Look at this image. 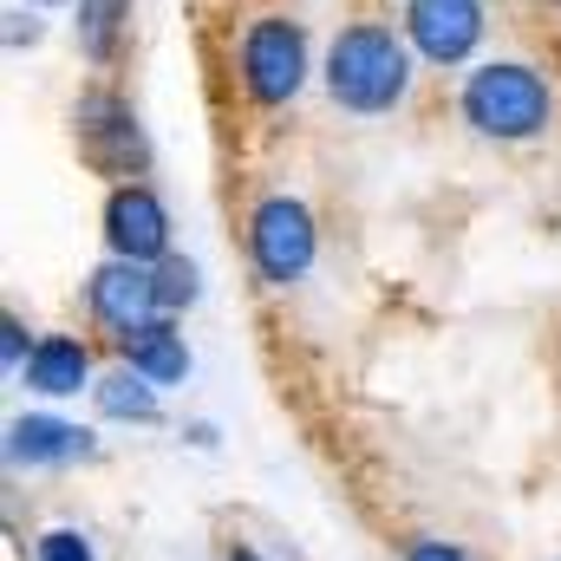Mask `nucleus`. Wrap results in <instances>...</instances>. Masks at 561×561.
Listing matches in <instances>:
<instances>
[{"mask_svg": "<svg viewBox=\"0 0 561 561\" xmlns=\"http://www.w3.org/2000/svg\"><path fill=\"white\" fill-rule=\"evenodd\" d=\"M125 20H131V0H79V53L92 66H112L118 39H125Z\"/></svg>", "mask_w": 561, "mask_h": 561, "instance_id": "obj_13", "label": "nucleus"}, {"mask_svg": "<svg viewBox=\"0 0 561 561\" xmlns=\"http://www.w3.org/2000/svg\"><path fill=\"white\" fill-rule=\"evenodd\" d=\"M196 294H203V275H196L190 255H163V262H157V300H163L170 320H183V313L196 307Z\"/></svg>", "mask_w": 561, "mask_h": 561, "instance_id": "obj_14", "label": "nucleus"}, {"mask_svg": "<svg viewBox=\"0 0 561 561\" xmlns=\"http://www.w3.org/2000/svg\"><path fill=\"white\" fill-rule=\"evenodd\" d=\"M99 236H105V255L144 262V268L176 255L170 249V209H163V196L150 183H112V196L99 209Z\"/></svg>", "mask_w": 561, "mask_h": 561, "instance_id": "obj_7", "label": "nucleus"}, {"mask_svg": "<svg viewBox=\"0 0 561 561\" xmlns=\"http://www.w3.org/2000/svg\"><path fill=\"white\" fill-rule=\"evenodd\" d=\"M26 7H66V0H26Z\"/></svg>", "mask_w": 561, "mask_h": 561, "instance_id": "obj_21", "label": "nucleus"}, {"mask_svg": "<svg viewBox=\"0 0 561 561\" xmlns=\"http://www.w3.org/2000/svg\"><path fill=\"white\" fill-rule=\"evenodd\" d=\"M183 437H190V444H196V450H216V424H190V431H183Z\"/></svg>", "mask_w": 561, "mask_h": 561, "instance_id": "obj_19", "label": "nucleus"}, {"mask_svg": "<svg viewBox=\"0 0 561 561\" xmlns=\"http://www.w3.org/2000/svg\"><path fill=\"white\" fill-rule=\"evenodd\" d=\"M20 39L33 46V39H39V20H26V13H13V26H7V46H20Z\"/></svg>", "mask_w": 561, "mask_h": 561, "instance_id": "obj_18", "label": "nucleus"}, {"mask_svg": "<svg viewBox=\"0 0 561 561\" xmlns=\"http://www.w3.org/2000/svg\"><path fill=\"white\" fill-rule=\"evenodd\" d=\"M26 392H39V399H79V392H92L99 386V366H92V346L85 340H72V333H39V346H33V359H26Z\"/></svg>", "mask_w": 561, "mask_h": 561, "instance_id": "obj_10", "label": "nucleus"}, {"mask_svg": "<svg viewBox=\"0 0 561 561\" xmlns=\"http://www.w3.org/2000/svg\"><path fill=\"white\" fill-rule=\"evenodd\" d=\"M222 561H262V556H255L249 542H229V556H222Z\"/></svg>", "mask_w": 561, "mask_h": 561, "instance_id": "obj_20", "label": "nucleus"}, {"mask_svg": "<svg viewBox=\"0 0 561 561\" xmlns=\"http://www.w3.org/2000/svg\"><path fill=\"white\" fill-rule=\"evenodd\" d=\"M242 242H249V268L262 275V287H294V280H307L313 255H320V222L300 196L280 190V196H262L249 209Z\"/></svg>", "mask_w": 561, "mask_h": 561, "instance_id": "obj_4", "label": "nucleus"}, {"mask_svg": "<svg viewBox=\"0 0 561 561\" xmlns=\"http://www.w3.org/2000/svg\"><path fill=\"white\" fill-rule=\"evenodd\" d=\"M118 359L144 373L150 386H183L190 379V340H183V320L157 313L150 327H138L131 340H118Z\"/></svg>", "mask_w": 561, "mask_h": 561, "instance_id": "obj_11", "label": "nucleus"}, {"mask_svg": "<svg viewBox=\"0 0 561 561\" xmlns=\"http://www.w3.org/2000/svg\"><path fill=\"white\" fill-rule=\"evenodd\" d=\"M33 561H99V549L85 529H46L33 536Z\"/></svg>", "mask_w": 561, "mask_h": 561, "instance_id": "obj_15", "label": "nucleus"}, {"mask_svg": "<svg viewBox=\"0 0 561 561\" xmlns=\"http://www.w3.org/2000/svg\"><path fill=\"white\" fill-rule=\"evenodd\" d=\"M399 561H470V549H457V542H444V536H412Z\"/></svg>", "mask_w": 561, "mask_h": 561, "instance_id": "obj_17", "label": "nucleus"}, {"mask_svg": "<svg viewBox=\"0 0 561 561\" xmlns=\"http://www.w3.org/2000/svg\"><path fill=\"white\" fill-rule=\"evenodd\" d=\"M85 313H92V327H99L112 346L131 340L138 327H150V320L163 313V300H157V268L105 255V262L92 268V280H85Z\"/></svg>", "mask_w": 561, "mask_h": 561, "instance_id": "obj_8", "label": "nucleus"}, {"mask_svg": "<svg viewBox=\"0 0 561 561\" xmlns=\"http://www.w3.org/2000/svg\"><path fill=\"white\" fill-rule=\"evenodd\" d=\"M85 457H99L85 424L53 419V412H26V419L7 424V463L13 470H59V463H85Z\"/></svg>", "mask_w": 561, "mask_h": 561, "instance_id": "obj_9", "label": "nucleus"}, {"mask_svg": "<svg viewBox=\"0 0 561 561\" xmlns=\"http://www.w3.org/2000/svg\"><path fill=\"white\" fill-rule=\"evenodd\" d=\"M33 346H39V340L26 333V320H20V313H7V320H0V366H7V373H26Z\"/></svg>", "mask_w": 561, "mask_h": 561, "instance_id": "obj_16", "label": "nucleus"}, {"mask_svg": "<svg viewBox=\"0 0 561 561\" xmlns=\"http://www.w3.org/2000/svg\"><path fill=\"white\" fill-rule=\"evenodd\" d=\"M236 85L255 112H280L307 85V26L287 13H255L236 46Z\"/></svg>", "mask_w": 561, "mask_h": 561, "instance_id": "obj_3", "label": "nucleus"}, {"mask_svg": "<svg viewBox=\"0 0 561 561\" xmlns=\"http://www.w3.org/2000/svg\"><path fill=\"white\" fill-rule=\"evenodd\" d=\"M92 412L112 419V424H163V386H150L144 373H131V366L118 359L112 373H99Z\"/></svg>", "mask_w": 561, "mask_h": 561, "instance_id": "obj_12", "label": "nucleus"}, {"mask_svg": "<svg viewBox=\"0 0 561 561\" xmlns=\"http://www.w3.org/2000/svg\"><path fill=\"white\" fill-rule=\"evenodd\" d=\"M320 85L353 118H386L412 99V39L392 20H346L327 46Z\"/></svg>", "mask_w": 561, "mask_h": 561, "instance_id": "obj_1", "label": "nucleus"}, {"mask_svg": "<svg viewBox=\"0 0 561 561\" xmlns=\"http://www.w3.org/2000/svg\"><path fill=\"white\" fill-rule=\"evenodd\" d=\"M457 112H463V125H470L477 138L529 144L556 125V85H549L529 59H490V66L463 72Z\"/></svg>", "mask_w": 561, "mask_h": 561, "instance_id": "obj_2", "label": "nucleus"}, {"mask_svg": "<svg viewBox=\"0 0 561 561\" xmlns=\"http://www.w3.org/2000/svg\"><path fill=\"white\" fill-rule=\"evenodd\" d=\"M72 125H79V150H85L92 170H105V176H118V183H144L150 144H144V125H138V112H131V99H118V92L99 85V92L79 99Z\"/></svg>", "mask_w": 561, "mask_h": 561, "instance_id": "obj_5", "label": "nucleus"}, {"mask_svg": "<svg viewBox=\"0 0 561 561\" xmlns=\"http://www.w3.org/2000/svg\"><path fill=\"white\" fill-rule=\"evenodd\" d=\"M399 26H405V39L424 66L457 72V66H470V53L490 33V7L483 0H405Z\"/></svg>", "mask_w": 561, "mask_h": 561, "instance_id": "obj_6", "label": "nucleus"}]
</instances>
